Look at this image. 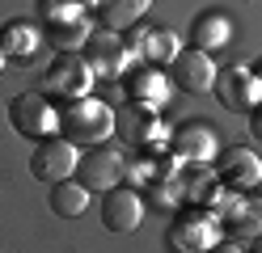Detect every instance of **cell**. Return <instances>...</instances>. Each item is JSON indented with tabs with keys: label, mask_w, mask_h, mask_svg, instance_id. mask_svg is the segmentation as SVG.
<instances>
[{
	"label": "cell",
	"mask_w": 262,
	"mask_h": 253,
	"mask_svg": "<svg viewBox=\"0 0 262 253\" xmlns=\"http://www.w3.org/2000/svg\"><path fill=\"white\" fill-rule=\"evenodd\" d=\"M38 42H42L38 21H30V17H13V21L0 26V51H5L13 63H30L34 51H38Z\"/></svg>",
	"instance_id": "15"
},
{
	"label": "cell",
	"mask_w": 262,
	"mask_h": 253,
	"mask_svg": "<svg viewBox=\"0 0 262 253\" xmlns=\"http://www.w3.org/2000/svg\"><path fill=\"white\" fill-rule=\"evenodd\" d=\"M97 5V21H102L106 30H127V26H136L144 13H148L152 0H93Z\"/></svg>",
	"instance_id": "16"
},
{
	"label": "cell",
	"mask_w": 262,
	"mask_h": 253,
	"mask_svg": "<svg viewBox=\"0 0 262 253\" xmlns=\"http://www.w3.org/2000/svg\"><path fill=\"white\" fill-rule=\"evenodd\" d=\"M85 207H89V190H85V186H80L76 177L55 181V186H51V211H55V215L76 219V215H85Z\"/></svg>",
	"instance_id": "18"
},
{
	"label": "cell",
	"mask_w": 262,
	"mask_h": 253,
	"mask_svg": "<svg viewBox=\"0 0 262 253\" xmlns=\"http://www.w3.org/2000/svg\"><path fill=\"white\" fill-rule=\"evenodd\" d=\"M169 89H173V80L165 76V67H157V63L127 67V93H131V101H140V106H152V110L165 106Z\"/></svg>",
	"instance_id": "12"
},
{
	"label": "cell",
	"mask_w": 262,
	"mask_h": 253,
	"mask_svg": "<svg viewBox=\"0 0 262 253\" xmlns=\"http://www.w3.org/2000/svg\"><path fill=\"white\" fill-rule=\"evenodd\" d=\"M9 127L34 144L51 140V135H59V110L51 106L47 93H17L9 101Z\"/></svg>",
	"instance_id": "2"
},
{
	"label": "cell",
	"mask_w": 262,
	"mask_h": 253,
	"mask_svg": "<svg viewBox=\"0 0 262 253\" xmlns=\"http://www.w3.org/2000/svg\"><path fill=\"white\" fill-rule=\"evenodd\" d=\"M211 253H241V249H233V245H216Z\"/></svg>",
	"instance_id": "24"
},
{
	"label": "cell",
	"mask_w": 262,
	"mask_h": 253,
	"mask_svg": "<svg viewBox=\"0 0 262 253\" xmlns=\"http://www.w3.org/2000/svg\"><path fill=\"white\" fill-rule=\"evenodd\" d=\"M5 63H9V55H5V51H0V72H5Z\"/></svg>",
	"instance_id": "26"
},
{
	"label": "cell",
	"mask_w": 262,
	"mask_h": 253,
	"mask_svg": "<svg viewBox=\"0 0 262 253\" xmlns=\"http://www.w3.org/2000/svg\"><path fill=\"white\" fill-rule=\"evenodd\" d=\"M76 5H85V0H76Z\"/></svg>",
	"instance_id": "27"
},
{
	"label": "cell",
	"mask_w": 262,
	"mask_h": 253,
	"mask_svg": "<svg viewBox=\"0 0 262 253\" xmlns=\"http://www.w3.org/2000/svg\"><path fill=\"white\" fill-rule=\"evenodd\" d=\"M76 160H80V148L68 144L63 135H51V140H38L34 152H30V173L47 186H55V181L76 177Z\"/></svg>",
	"instance_id": "4"
},
{
	"label": "cell",
	"mask_w": 262,
	"mask_h": 253,
	"mask_svg": "<svg viewBox=\"0 0 262 253\" xmlns=\"http://www.w3.org/2000/svg\"><path fill=\"white\" fill-rule=\"evenodd\" d=\"M42 17H47V26H51V21H72V17H85V9H80L76 0H42Z\"/></svg>",
	"instance_id": "22"
},
{
	"label": "cell",
	"mask_w": 262,
	"mask_h": 253,
	"mask_svg": "<svg viewBox=\"0 0 262 253\" xmlns=\"http://www.w3.org/2000/svg\"><path fill=\"white\" fill-rule=\"evenodd\" d=\"M190 38L199 51H220L228 38H233V21H228L224 13H203V17H194V26H190Z\"/></svg>",
	"instance_id": "17"
},
{
	"label": "cell",
	"mask_w": 262,
	"mask_h": 253,
	"mask_svg": "<svg viewBox=\"0 0 262 253\" xmlns=\"http://www.w3.org/2000/svg\"><path fill=\"white\" fill-rule=\"evenodd\" d=\"M216 173H220V186L224 190H258L262 181V160L254 148H233L216 160Z\"/></svg>",
	"instance_id": "11"
},
{
	"label": "cell",
	"mask_w": 262,
	"mask_h": 253,
	"mask_svg": "<svg viewBox=\"0 0 262 253\" xmlns=\"http://www.w3.org/2000/svg\"><path fill=\"white\" fill-rule=\"evenodd\" d=\"M228 219L241 236H262V198H237Z\"/></svg>",
	"instance_id": "21"
},
{
	"label": "cell",
	"mask_w": 262,
	"mask_h": 253,
	"mask_svg": "<svg viewBox=\"0 0 262 253\" xmlns=\"http://www.w3.org/2000/svg\"><path fill=\"white\" fill-rule=\"evenodd\" d=\"M123 169H127V160H123L119 148L97 144V148H89V152H80V160H76V181L85 186V190L106 194V190H114V186H119Z\"/></svg>",
	"instance_id": "5"
},
{
	"label": "cell",
	"mask_w": 262,
	"mask_h": 253,
	"mask_svg": "<svg viewBox=\"0 0 262 253\" xmlns=\"http://www.w3.org/2000/svg\"><path fill=\"white\" fill-rule=\"evenodd\" d=\"M85 51V63L93 67V76H106V80H114V76H123L127 67H131V51H127V42H123V34L119 30H93L89 34V42L80 47Z\"/></svg>",
	"instance_id": "7"
},
{
	"label": "cell",
	"mask_w": 262,
	"mask_h": 253,
	"mask_svg": "<svg viewBox=\"0 0 262 253\" xmlns=\"http://www.w3.org/2000/svg\"><path fill=\"white\" fill-rule=\"evenodd\" d=\"M178 55H182V42H178V34L169 30H144V51H140V59L144 63H173Z\"/></svg>",
	"instance_id": "19"
},
{
	"label": "cell",
	"mask_w": 262,
	"mask_h": 253,
	"mask_svg": "<svg viewBox=\"0 0 262 253\" xmlns=\"http://www.w3.org/2000/svg\"><path fill=\"white\" fill-rule=\"evenodd\" d=\"M89 34H93V26L85 21V17H72V21H51L47 26V38H51L59 51H80L89 42Z\"/></svg>",
	"instance_id": "20"
},
{
	"label": "cell",
	"mask_w": 262,
	"mask_h": 253,
	"mask_svg": "<svg viewBox=\"0 0 262 253\" xmlns=\"http://www.w3.org/2000/svg\"><path fill=\"white\" fill-rule=\"evenodd\" d=\"M216 232H220V219L203 211H186L182 219H173V228L165 236L169 253H211L216 249Z\"/></svg>",
	"instance_id": "6"
},
{
	"label": "cell",
	"mask_w": 262,
	"mask_h": 253,
	"mask_svg": "<svg viewBox=\"0 0 262 253\" xmlns=\"http://www.w3.org/2000/svg\"><path fill=\"white\" fill-rule=\"evenodd\" d=\"M102 228L106 232H136L140 215H144V198L136 186H114V190L102 194Z\"/></svg>",
	"instance_id": "9"
},
{
	"label": "cell",
	"mask_w": 262,
	"mask_h": 253,
	"mask_svg": "<svg viewBox=\"0 0 262 253\" xmlns=\"http://www.w3.org/2000/svg\"><path fill=\"white\" fill-rule=\"evenodd\" d=\"M59 135L76 148H97L114 135V110L102 97H80L59 110Z\"/></svg>",
	"instance_id": "1"
},
{
	"label": "cell",
	"mask_w": 262,
	"mask_h": 253,
	"mask_svg": "<svg viewBox=\"0 0 262 253\" xmlns=\"http://www.w3.org/2000/svg\"><path fill=\"white\" fill-rule=\"evenodd\" d=\"M89 89H93V67L85 63V55H76V51H59V59L47 67L38 93H55V97H63V106H68V101L89 97Z\"/></svg>",
	"instance_id": "3"
},
{
	"label": "cell",
	"mask_w": 262,
	"mask_h": 253,
	"mask_svg": "<svg viewBox=\"0 0 262 253\" xmlns=\"http://www.w3.org/2000/svg\"><path fill=\"white\" fill-rule=\"evenodd\" d=\"M114 131H123L131 148H152V144L165 140V131H161V123H157V110L140 106V101H131L123 114H114Z\"/></svg>",
	"instance_id": "13"
},
{
	"label": "cell",
	"mask_w": 262,
	"mask_h": 253,
	"mask_svg": "<svg viewBox=\"0 0 262 253\" xmlns=\"http://www.w3.org/2000/svg\"><path fill=\"white\" fill-rule=\"evenodd\" d=\"M211 93L220 97L224 110L233 114H250L258 101H262V80L250 72V67H224L216 72V84H211Z\"/></svg>",
	"instance_id": "8"
},
{
	"label": "cell",
	"mask_w": 262,
	"mask_h": 253,
	"mask_svg": "<svg viewBox=\"0 0 262 253\" xmlns=\"http://www.w3.org/2000/svg\"><path fill=\"white\" fill-rule=\"evenodd\" d=\"M169 80L182 93H211V84H216V63H211L207 51L190 47V51H182V55L169 63Z\"/></svg>",
	"instance_id": "10"
},
{
	"label": "cell",
	"mask_w": 262,
	"mask_h": 253,
	"mask_svg": "<svg viewBox=\"0 0 262 253\" xmlns=\"http://www.w3.org/2000/svg\"><path fill=\"white\" fill-rule=\"evenodd\" d=\"M173 156L186 165H211L216 160V135L207 123H182L173 131Z\"/></svg>",
	"instance_id": "14"
},
{
	"label": "cell",
	"mask_w": 262,
	"mask_h": 253,
	"mask_svg": "<svg viewBox=\"0 0 262 253\" xmlns=\"http://www.w3.org/2000/svg\"><path fill=\"white\" fill-rule=\"evenodd\" d=\"M250 72H254V76H258V80H262V59H258V63H254V67H250Z\"/></svg>",
	"instance_id": "25"
},
{
	"label": "cell",
	"mask_w": 262,
	"mask_h": 253,
	"mask_svg": "<svg viewBox=\"0 0 262 253\" xmlns=\"http://www.w3.org/2000/svg\"><path fill=\"white\" fill-rule=\"evenodd\" d=\"M250 131H254L258 140H262V101H258V106L250 110Z\"/></svg>",
	"instance_id": "23"
}]
</instances>
